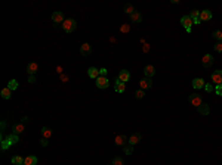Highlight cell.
Returning a JSON list of instances; mask_svg holds the SVG:
<instances>
[{
    "label": "cell",
    "mask_w": 222,
    "mask_h": 165,
    "mask_svg": "<svg viewBox=\"0 0 222 165\" xmlns=\"http://www.w3.org/2000/svg\"><path fill=\"white\" fill-rule=\"evenodd\" d=\"M77 28V22L74 21V19H65L64 22H62V30L65 31V33H73L74 30Z\"/></svg>",
    "instance_id": "6da1fadb"
},
{
    "label": "cell",
    "mask_w": 222,
    "mask_h": 165,
    "mask_svg": "<svg viewBox=\"0 0 222 165\" xmlns=\"http://www.w3.org/2000/svg\"><path fill=\"white\" fill-rule=\"evenodd\" d=\"M181 24H182V27L187 30V33H191V28H192V25H194V21L191 19L190 15L182 16V18H181Z\"/></svg>",
    "instance_id": "7a4b0ae2"
},
{
    "label": "cell",
    "mask_w": 222,
    "mask_h": 165,
    "mask_svg": "<svg viewBox=\"0 0 222 165\" xmlns=\"http://www.w3.org/2000/svg\"><path fill=\"white\" fill-rule=\"evenodd\" d=\"M188 100H190V103H191L192 106H197V108H198V106L203 103V99H201V96H200V94H197V93H192V94H190Z\"/></svg>",
    "instance_id": "3957f363"
},
{
    "label": "cell",
    "mask_w": 222,
    "mask_h": 165,
    "mask_svg": "<svg viewBox=\"0 0 222 165\" xmlns=\"http://www.w3.org/2000/svg\"><path fill=\"white\" fill-rule=\"evenodd\" d=\"M108 86H110V81H108L107 77L99 75V77L96 78V87H98V89H107Z\"/></svg>",
    "instance_id": "277c9868"
},
{
    "label": "cell",
    "mask_w": 222,
    "mask_h": 165,
    "mask_svg": "<svg viewBox=\"0 0 222 165\" xmlns=\"http://www.w3.org/2000/svg\"><path fill=\"white\" fill-rule=\"evenodd\" d=\"M212 83H215V86H218V84H222V69H216V71H213V74H212Z\"/></svg>",
    "instance_id": "5b68a950"
},
{
    "label": "cell",
    "mask_w": 222,
    "mask_h": 165,
    "mask_svg": "<svg viewBox=\"0 0 222 165\" xmlns=\"http://www.w3.org/2000/svg\"><path fill=\"white\" fill-rule=\"evenodd\" d=\"M201 65H203L204 68H210V66L213 65V56H212L210 53H206V55L203 56V59H201Z\"/></svg>",
    "instance_id": "8992f818"
},
{
    "label": "cell",
    "mask_w": 222,
    "mask_h": 165,
    "mask_svg": "<svg viewBox=\"0 0 222 165\" xmlns=\"http://www.w3.org/2000/svg\"><path fill=\"white\" fill-rule=\"evenodd\" d=\"M139 87H141V90H148V89H151V87H153V80L148 78V77L142 78V80L139 81Z\"/></svg>",
    "instance_id": "52a82bcc"
},
{
    "label": "cell",
    "mask_w": 222,
    "mask_h": 165,
    "mask_svg": "<svg viewBox=\"0 0 222 165\" xmlns=\"http://www.w3.org/2000/svg\"><path fill=\"white\" fill-rule=\"evenodd\" d=\"M90 53H92V46H90L89 43H83V44L80 46V55L86 58V56H89Z\"/></svg>",
    "instance_id": "ba28073f"
},
{
    "label": "cell",
    "mask_w": 222,
    "mask_h": 165,
    "mask_svg": "<svg viewBox=\"0 0 222 165\" xmlns=\"http://www.w3.org/2000/svg\"><path fill=\"white\" fill-rule=\"evenodd\" d=\"M116 146H126L128 143H129V139H128V136H125V134H119V136H116Z\"/></svg>",
    "instance_id": "9c48e42d"
},
{
    "label": "cell",
    "mask_w": 222,
    "mask_h": 165,
    "mask_svg": "<svg viewBox=\"0 0 222 165\" xmlns=\"http://www.w3.org/2000/svg\"><path fill=\"white\" fill-rule=\"evenodd\" d=\"M52 21L55 22V25H56V24L64 22V21H65V19H64V14H62V12H59V11L53 12V14H52Z\"/></svg>",
    "instance_id": "30bf717a"
},
{
    "label": "cell",
    "mask_w": 222,
    "mask_h": 165,
    "mask_svg": "<svg viewBox=\"0 0 222 165\" xmlns=\"http://www.w3.org/2000/svg\"><path fill=\"white\" fill-rule=\"evenodd\" d=\"M119 80H120L122 83H128V81L130 80V72H129L128 69H122V71L119 72Z\"/></svg>",
    "instance_id": "8fae6325"
},
{
    "label": "cell",
    "mask_w": 222,
    "mask_h": 165,
    "mask_svg": "<svg viewBox=\"0 0 222 165\" xmlns=\"http://www.w3.org/2000/svg\"><path fill=\"white\" fill-rule=\"evenodd\" d=\"M204 86H206V83L203 78H194L192 80V87L195 90H201V89H204Z\"/></svg>",
    "instance_id": "7c38bea8"
},
{
    "label": "cell",
    "mask_w": 222,
    "mask_h": 165,
    "mask_svg": "<svg viewBox=\"0 0 222 165\" xmlns=\"http://www.w3.org/2000/svg\"><path fill=\"white\" fill-rule=\"evenodd\" d=\"M37 71H39V65H37V62H30V64L27 65V72H28L30 75H34Z\"/></svg>",
    "instance_id": "4fadbf2b"
},
{
    "label": "cell",
    "mask_w": 222,
    "mask_h": 165,
    "mask_svg": "<svg viewBox=\"0 0 222 165\" xmlns=\"http://www.w3.org/2000/svg\"><path fill=\"white\" fill-rule=\"evenodd\" d=\"M200 19H201V22H203V21H210V19H212V12H210L209 9L201 11V12H200Z\"/></svg>",
    "instance_id": "5bb4252c"
},
{
    "label": "cell",
    "mask_w": 222,
    "mask_h": 165,
    "mask_svg": "<svg viewBox=\"0 0 222 165\" xmlns=\"http://www.w3.org/2000/svg\"><path fill=\"white\" fill-rule=\"evenodd\" d=\"M141 139H142V137H141L139 133H133V134L129 137V144H132V146H133V144H138V143L141 141Z\"/></svg>",
    "instance_id": "9a60e30c"
},
{
    "label": "cell",
    "mask_w": 222,
    "mask_h": 165,
    "mask_svg": "<svg viewBox=\"0 0 222 165\" xmlns=\"http://www.w3.org/2000/svg\"><path fill=\"white\" fill-rule=\"evenodd\" d=\"M144 74H145V77L151 78V77L156 74V68H154L153 65H147V66L144 68Z\"/></svg>",
    "instance_id": "2e32d148"
},
{
    "label": "cell",
    "mask_w": 222,
    "mask_h": 165,
    "mask_svg": "<svg viewBox=\"0 0 222 165\" xmlns=\"http://www.w3.org/2000/svg\"><path fill=\"white\" fill-rule=\"evenodd\" d=\"M130 21L133 22V24H139L141 21H142V15H141V12H133L132 15H130Z\"/></svg>",
    "instance_id": "e0dca14e"
},
{
    "label": "cell",
    "mask_w": 222,
    "mask_h": 165,
    "mask_svg": "<svg viewBox=\"0 0 222 165\" xmlns=\"http://www.w3.org/2000/svg\"><path fill=\"white\" fill-rule=\"evenodd\" d=\"M87 75L90 77V78H93V80H96L101 74H99V69H96V68H93V66H90L89 69H87Z\"/></svg>",
    "instance_id": "ac0fdd59"
},
{
    "label": "cell",
    "mask_w": 222,
    "mask_h": 165,
    "mask_svg": "<svg viewBox=\"0 0 222 165\" xmlns=\"http://www.w3.org/2000/svg\"><path fill=\"white\" fill-rule=\"evenodd\" d=\"M197 109H198V114H201V115H209V112H210V106L206 103H201Z\"/></svg>",
    "instance_id": "d6986e66"
},
{
    "label": "cell",
    "mask_w": 222,
    "mask_h": 165,
    "mask_svg": "<svg viewBox=\"0 0 222 165\" xmlns=\"http://www.w3.org/2000/svg\"><path fill=\"white\" fill-rule=\"evenodd\" d=\"M12 130H14V134H18V136H19V134L25 130V127H24L22 122H19V124H15V125L12 127Z\"/></svg>",
    "instance_id": "ffe728a7"
},
{
    "label": "cell",
    "mask_w": 222,
    "mask_h": 165,
    "mask_svg": "<svg viewBox=\"0 0 222 165\" xmlns=\"http://www.w3.org/2000/svg\"><path fill=\"white\" fill-rule=\"evenodd\" d=\"M125 89H126V83H122V81L117 78V80H116V91L123 93V91H125Z\"/></svg>",
    "instance_id": "44dd1931"
},
{
    "label": "cell",
    "mask_w": 222,
    "mask_h": 165,
    "mask_svg": "<svg viewBox=\"0 0 222 165\" xmlns=\"http://www.w3.org/2000/svg\"><path fill=\"white\" fill-rule=\"evenodd\" d=\"M24 165H37V158H36V156H33V155L27 156V158H25V161H24Z\"/></svg>",
    "instance_id": "7402d4cb"
},
{
    "label": "cell",
    "mask_w": 222,
    "mask_h": 165,
    "mask_svg": "<svg viewBox=\"0 0 222 165\" xmlns=\"http://www.w3.org/2000/svg\"><path fill=\"white\" fill-rule=\"evenodd\" d=\"M42 136H43V139H50L52 137V130L49 128V127H43L42 128Z\"/></svg>",
    "instance_id": "603a6c76"
},
{
    "label": "cell",
    "mask_w": 222,
    "mask_h": 165,
    "mask_svg": "<svg viewBox=\"0 0 222 165\" xmlns=\"http://www.w3.org/2000/svg\"><path fill=\"white\" fill-rule=\"evenodd\" d=\"M11 93H12V90L9 87H6V89H3L2 91H0V96H2L3 99H11V96H12Z\"/></svg>",
    "instance_id": "cb8c5ba5"
},
{
    "label": "cell",
    "mask_w": 222,
    "mask_h": 165,
    "mask_svg": "<svg viewBox=\"0 0 222 165\" xmlns=\"http://www.w3.org/2000/svg\"><path fill=\"white\" fill-rule=\"evenodd\" d=\"M12 144H14V143H12V140H11V137H9V136H8L6 139H3V140H2V149H3V150H5V149H8V147H9V146H12Z\"/></svg>",
    "instance_id": "d4e9b609"
},
{
    "label": "cell",
    "mask_w": 222,
    "mask_h": 165,
    "mask_svg": "<svg viewBox=\"0 0 222 165\" xmlns=\"http://www.w3.org/2000/svg\"><path fill=\"white\" fill-rule=\"evenodd\" d=\"M24 161H25V158L18 156V155L12 158V164H15V165H22V164H24Z\"/></svg>",
    "instance_id": "484cf974"
},
{
    "label": "cell",
    "mask_w": 222,
    "mask_h": 165,
    "mask_svg": "<svg viewBox=\"0 0 222 165\" xmlns=\"http://www.w3.org/2000/svg\"><path fill=\"white\" fill-rule=\"evenodd\" d=\"M125 12H126L128 15H132V14H133V12H136V11H135L133 5H130V3H126V5H125Z\"/></svg>",
    "instance_id": "4316f807"
},
{
    "label": "cell",
    "mask_w": 222,
    "mask_h": 165,
    "mask_svg": "<svg viewBox=\"0 0 222 165\" xmlns=\"http://www.w3.org/2000/svg\"><path fill=\"white\" fill-rule=\"evenodd\" d=\"M111 165H125V162H123V159L120 156H116L113 161H111Z\"/></svg>",
    "instance_id": "83f0119b"
},
{
    "label": "cell",
    "mask_w": 222,
    "mask_h": 165,
    "mask_svg": "<svg viewBox=\"0 0 222 165\" xmlns=\"http://www.w3.org/2000/svg\"><path fill=\"white\" fill-rule=\"evenodd\" d=\"M8 87H9L12 91H14V90H17V89H18V81H17V80H11V81H9V84H8Z\"/></svg>",
    "instance_id": "f1b7e54d"
},
{
    "label": "cell",
    "mask_w": 222,
    "mask_h": 165,
    "mask_svg": "<svg viewBox=\"0 0 222 165\" xmlns=\"http://www.w3.org/2000/svg\"><path fill=\"white\" fill-rule=\"evenodd\" d=\"M123 149H125L126 155H132L133 153V146L132 144H126V146H123Z\"/></svg>",
    "instance_id": "f546056e"
},
{
    "label": "cell",
    "mask_w": 222,
    "mask_h": 165,
    "mask_svg": "<svg viewBox=\"0 0 222 165\" xmlns=\"http://www.w3.org/2000/svg\"><path fill=\"white\" fill-rule=\"evenodd\" d=\"M218 41H222V31L221 30H216V31H213V34H212Z\"/></svg>",
    "instance_id": "4dcf8cb0"
},
{
    "label": "cell",
    "mask_w": 222,
    "mask_h": 165,
    "mask_svg": "<svg viewBox=\"0 0 222 165\" xmlns=\"http://www.w3.org/2000/svg\"><path fill=\"white\" fill-rule=\"evenodd\" d=\"M120 31H122L123 34H128V33L130 31V25H129V24H123V25L120 27Z\"/></svg>",
    "instance_id": "1f68e13d"
},
{
    "label": "cell",
    "mask_w": 222,
    "mask_h": 165,
    "mask_svg": "<svg viewBox=\"0 0 222 165\" xmlns=\"http://www.w3.org/2000/svg\"><path fill=\"white\" fill-rule=\"evenodd\" d=\"M190 16H191L192 21H194V19H198V18H200V12H198V11H191Z\"/></svg>",
    "instance_id": "d6a6232c"
},
{
    "label": "cell",
    "mask_w": 222,
    "mask_h": 165,
    "mask_svg": "<svg viewBox=\"0 0 222 165\" xmlns=\"http://www.w3.org/2000/svg\"><path fill=\"white\" fill-rule=\"evenodd\" d=\"M135 97H136V99H144V97H145V91H144V90H136Z\"/></svg>",
    "instance_id": "836d02e7"
},
{
    "label": "cell",
    "mask_w": 222,
    "mask_h": 165,
    "mask_svg": "<svg viewBox=\"0 0 222 165\" xmlns=\"http://www.w3.org/2000/svg\"><path fill=\"white\" fill-rule=\"evenodd\" d=\"M213 49H215L218 53H222V41H218V43L213 46Z\"/></svg>",
    "instance_id": "e575fe53"
},
{
    "label": "cell",
    "mask_w": 222,
    "mask_h": 165,
    "mask_svg": "<svg viewBox=\"0 0 222 165\" xmlns=\"http://www.w3.org/2000/svg\"><path fill=\"white\" fill-rule=\"evenodd\" d=\"M9 137H11V140H12V143H14V144L19 141V136H18V134H11Z\"/></svg>",
    "instance_id": "d590c367"
},
{
    "label": "cell",
    "mask_w": 222,
    "mask_h": 165,
    "mask_svg": "<svg viewBox=\"0 0 222 165\" xmlns=\"http://www.w3.org/2000/svg\"><path fill=\"white\" fill-rule=\"evenodd\" d=\"M215 93H216L218 96H222V84H218V86L215 87Z\"/></svg>",
    "instance_id": "8d00e7d4"
},
{
    "label": "cell",
    "mask_w": 222,
    "mask_h": 165,
    "mask_svg": "<svg viewBox=\"0 0 222 165\" xmlns=\"http://www.w3.org/2000/svg\"><path fill=\"white\" fill-rule=\"evenodd\" d=\"M59 80H61L62 83H68V81H70V77L65 75V74H61V75H59Z\"/></svg>",
    "instance_id": "74e56055"
},
{
    "label": "cell",
    "mask_w": 222,
    "mask_h": 165,
    "mask_svg": "<svg viewBox=\"0 0 222 165\" xmlns=\"http://www.w3.org/2000/svg\"><path fill=\"white\" fill-rule=\"evenodd\" d=\"M150 49H151V46H150L148 43H145V44L142 46V52H144V53H148V52H150Z\"/></svg>",
    "instance_id": "f35d334b"
},
{
    "label": "cell",
    "mask_w": 222,
    "mask_h": 165,
    "mask_svg": "<svg viewBox=\"0 0 222 165\" xmlns=\"http://www.w3.org/2000/svg\"><path fill=\"white\" fill-rule=\"evenodd\" d=\"M204 90L210 93V91H213L215 89H213V86H212V84H209V83H206V86H204Z\"/></svg>",
    "instance_id": "ab89813d"
},
{
    "label": "cell",
    "mask_w": 222,
    "mask_h": 165,
    "mask_svg": "<svg viewBox=\"0 0 222 165\" xmlns=\"http://www.w3.org/2000/svg\"><path fill=\"white\" fill-rule=\"evenodd\" d=\"M56 72L61 75V74H64V68H62V65H58L56 66Z\"/></svg>",
    "instance_id": "60d3db41"
},
{
    "label": "cell",
    "mask_w": 222,
    "mask_h": 165,
    "mask_svg": "<svg viewBox=\"0 0 222 165\" xmlns=\"http://www.w3.org/2000/svg\"><path fill=\"white\" fill-rule=\"evenodd\" d=\"M99 74L104 75V77H107V69H105V68H101V69H99Z\"/></svg>",
    "instance_id": "b9f144b4"
},
{
    "label": "cell",
    "mask_w": 222,
    "mask_h": 165,
    "mask_svg": "<svg viewBox=\"0 0 222 165\" xmlns=\"http://www.w3.org/2000/svg\"><path fill=\"white\" fill-rule=\"evenodd\" d=\"M48 143H49L48 139H42V140H40V144H42V146H48Z\"/></svg>",
    "instance_id": "7bdbcfd3"
},
{
    "label": "cell",
    "mask_w": 222,
    "mask_h": 165,
    "mask_svg": "<svg viewBox=\"0 0 222 165\" xmlns=\"http://www.w3.org/2000/svg\"><path fill=\"white\" fill-rule=\"evenodd\" d=\"M28 83H36V77H34V75H30V77H28Z\"/></svg>",
    "instance_id": "ee69618b"
},
{
    "label": "cell",
    "mask_w": 222,
    "mask_h": 165,
    "mask_svg": "<svg viewBox=\"0 0 222 165\" xmlns=\"http://www.w3.org/2000/svg\"><path fill=\"white\" fill-rule=\"evenodd\" d=\"M201 24V19L198 18V19H194V25H200Z\"/></svg>",
    "instance_id": "f6af8a7d"
},
{
    "label": "cell",
    "mask_w": 222,
    "mask_h": 165,
    "mask_svg": "<svg viewBox=\"0 0 222 165\" xmlns=\"http://www.w3.org/2000/svg\"><path fill=\"white\" fill-rule=\"evenodd\" d=\"M6 128V121H2V131H5Z\"/></svg>",
    "instance_id": "bcb514c9"
},
{
    "label": "cell",
    "mask_w": 222,
    "mask_h": 165,
    "mask_svg": "<svg viewBox=\"0 0 222 165\" xmlns=\"http://www.w3.org/2000/svg\"><path fill=\"white\" fill-rule=\"evenodd\" d=\"M110 41H111V43H117V40H116L114 37H111V39H110Z\"/></svg>",
    "instance_id": "7dc6e473"
},
{
    "label": "cell",
    "mask_w": 222,
    "mask_h": 165,
    "mask_svg": "<svg viewBox=\"0 0 222 165\" xmlns=\"http://www.w3.org/2000/svg\"><path fill=\"white\" fill-rule=\"evenodd\" d=\"M139 43H141V44H142V46H144V44H145V43H147V41H145V40H144V39H141V40H139Z\"/></svg>",
    "instance_id": "c3c4849f"
},
{
    "label": "cell",
    "mask_w": 222,
    "mask_h": 165,
    "mask_svg": "<svg viewBox=\"0 0 222 165\" xmlns=\"http://www.w3.org/2000/svg\"><path fill=\"white\" fill-rule=\"evenodd\" d=\"M22 165H24V164H22Z\"/></svg>",
    "instance_id": "681fc988"
},
{
    "label": "cell",
    "mask_w": 222,
    "mask_h": 165,
    "mask_svg": "<svg viewBox=\"0 0 222 165\" xmlns=\"http://www.w3.org/2000/svg\"><path fill=\"white\" fill-rule=\"evenodd\" d=\"M110 165H111V164H110Z\"/></svg>",
    "instance_id": "f907efd6"
}]
</instances>
